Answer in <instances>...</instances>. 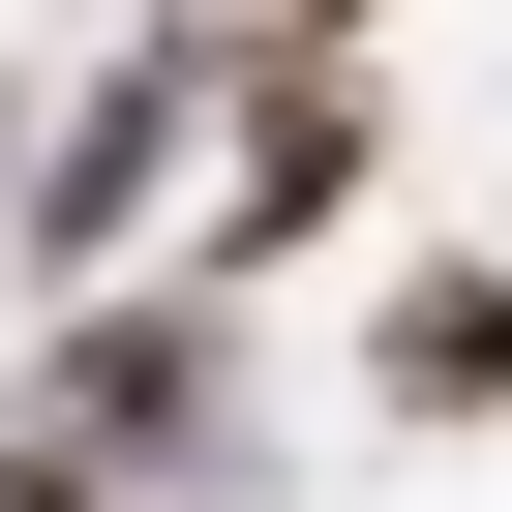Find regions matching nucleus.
Masks as SVG:
<instances>
[{"mask_svg":"<svg viewBox=\"0 0 512 512\" xmlns=\"http://www.w3.org/2000/svg\"><path fill=\"white\" fill-rule=\"evenodd\" d=\"M181 422H211V302H91V332H61V392H31V452H61V482H151Z\"/></svg>","mask_w":512,"mask_h":512,"instance_id":"f257e3e1","label":"nucleus"},{"mask_svg":"<svg viewBox=\"0 0 512 512\" xmlns=\"http://www.w3.org/2000/svg\"><path fill=\"white\" fill-rule=\"evenodd\" d=\"M362 211V61H272L241 91V181H211V272H272V241H332Z\"/></svg>","mask_w":512,"mask_h":512,"instance_id":"f03ea898","label":"nucleus"},{"mask_svg":"<svg viewBox=\"0 0 512 512\" xmlns=\"http://www.w3.org/2000/svg\"><path fill=\"white\" fill-rule=\"evenodd\" d=\"M151 181H181V61H121V91L61 121V181H31V241H61V272H91V241H121Z\"/></svg>","mask_w":512,"mask_h":512,"instance_id":"7ed1b4c3","label":"nucleus"},{"mask_svg":"<svg viewBox=\"0 0 512 512\" xmlns=\"http://www.w3.org/2000/svg\"><path fill=\"white\" fill-rule=\"evenodd\" d=\"M482 392H512V272H422L392 302V422H482Z\"/></svg>","mask_w":512,"mask_h":512,"instance_id":"20e7f679","label":"nucleus"},{"mask_svg":"<svg viewBox=\"0 0 512 512\" xmlns=\"http://www.w3.org/2000/svg\"><path fill=\"white\" fill-rule=\"evenodd\" d=\"M151 31H362V0H151Z\"/></svg>","mask_w":512,"mask_h":512,"instance_id":"39448f33","label":"nucleus"}]
</instances>
